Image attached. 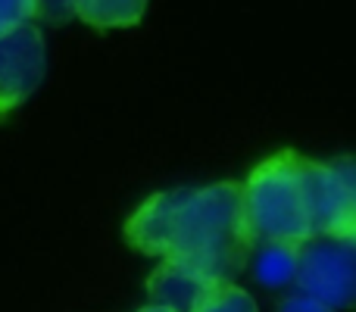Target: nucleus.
Returning a JSON list of instances; mask_svg holds the SVG:
<instances>
[{
  "label": "nucleus",
  "instance_id": "7",
  "mask_svg": "<svg viewBox=\"0 0 356 312\" xmlns=\"http://www.w3.org/2000/svg\"><path fill=\"white\" fill-rule=\"evenodd\" d=\"M72 10L94 28H131L144 19L147 0H75Z\"/></svg>",
  "mask_w": 356,
  "mask_h": 312
},
{
  "label": "nucleus",
  "instance_id": "11",
  "mask_svg": "<svg viewBox=\"0 0 356 312\" xmlns=\"http://www.w3.org/2000/svg\"><path fill=\"white\" fill-rule=\"evenodd\" d=\"M278 312H338V309L325 306L322 300H316L309 294H291L278 303Z\"/></svg>",
  "mask_w": 356,
  "mask_h": 312
},
{
  "label": "nucleus",
  "instance_id": "4",
  "mask_svg": "<svg viewBox=\"0 0 356 312\" xmlns=\"http://www.w3.org/2000/svg\"><path fill=\"white\" fill-rule=\"evenodd\" d=\"M47 72V47L38 25L25 22L0 38V116L22 106Z\"/></svg>",
  "mask_w": 356,
  "mask_h": 312
},
{
  "label": "nucleus",
  "instance_id": "6",
  "mask_svg": "<svg viewBox=\"0 0 356 312\" xmlns=\"http://www.w3.org/2000/svg\"><path fill=\"white\" fill-rule=\"evenodd\" d=\"M216 278L194 269L178 259H163L147 278V294L156 306H166L172 312H194L200 300L216 288Z\"/></svg>",
  "mask_w": 356,
  "mask_h": 312
},
{
  "label": "nucleus",
  "instance_id": "1",
  "mask_svg": "<svg viewBox=\"0 0 356 312\" xmlns=\"http://www.w3.org/2000/svg\"><path fill=\"white\" fill-rule=\"evenodd\" d=\"M125 240L138 253L188 263L216 281H234L253 253L241 225L238 181L147 197L125 222Z\"/></svg>",
  "mask_w": 356,
  "mask_h": 312
},
{
  "label": "nucleus",
  "instance_id": "3",
  "mask_svg": "<svg viewBox=\"0 0 356 312\" xmlns=\"http://www.w3.org/2000/svg\"><path fill=\"white\" fill-rule=\"evenodd\" d=\"M294 281L332 309L356 306V238L316 234L294 250Z\"/></svg>",
  "mask_w": 356,
  "mask_h": 312
},
{
  "label": "nucleus",
  "instance_id": "9",
  "mask_svg": "<svg viewBox=\"0 0 356 312\" xmlns=\"http://www.w3.org/2000/svg\"><path fill=\"white\" fill-rule=\"evenodd\" d=\"M38 0H0V38L35 19Z\"/></svg>",
  "mask_w": 356,
  "mask_h": 312
},
{
  "label": "nucleus",
  "instance_id": "10",
  "mask_svg": "<svg viewBox=\"0 0 356 312\" xmlns=\"http://www.w3.org/2000/svg\"><path fill=\"white\" fill-rule=\"evenodd\" d=\"M72 3L75 0H38L35 16L47 19V22H69V19H75Z\"/></svg>",
  "mask_w": 356,
  "mask_h": 312
},
{
  "label": "nucleus",
  "instance_id": "12",
  "mask_svg": "<svg viewBox=\"0 0 356 312\" xmlns=\"http://www.w3.org/2000/svg\"><path fill=\"white\" fill-rule=\"evenodd\" d=\"M138 312H172V309H166V306H156V303H150V306H144V309H138Z\"/></svg>",
  "mask_w": 356,
  "mask_h": 312
},
{
  "label": "nucleus",
  "instance_id": "5",
  "mask_svg": "<svg viewBox=\"0 0 356 312\" xmlns=\"http://www.w3.org/2000/svg\"><path fill=\"white\" fill-rule=\"evenodd\" d=\"M316 234L356 238V156L316 163Z\"/></svg>",
  "mask_w": 356,
  "mask_h": 312
},
{
  "label": "nucleus",
  "instance_id": "2",
  "mask_svg": "<svg viewBox=\"0 0 356 312\" xmlns=\"http://www.w3.org/2000/svg\"><path fill=\"white\" fill-rule=\"evenodd\" d=\"M316 159L278 150L241 184V225L250 247H300L316 238Z\"/></svg>",
  "mask_w": 356,
  "mask_h": 312
},
{
  "label": "nucleus",
  "instance_id": "8",
  "mask_svg": "<svg viewBox=\"0 0 356 312\" xmlns=\"http://www.w3.org/2000/svg\"><path fill=\"white\" fill-rule=\"evenodd\" d=\"M194 312H259L257 300L234 281H219Z\"/></svg>",
  "mask_w": 356,
  "mask_h": 312
}]
</instances>
